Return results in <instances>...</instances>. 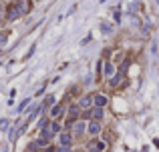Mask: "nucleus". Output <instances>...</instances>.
Returning a JSON list of instances; mask_svg holds the SVG:
<instances>
[{"instance_id":"obj_5","label":"nucleus","mask_w":159,"mask_h":152,"mask_svg":"<svg viewBox=\"0 0 159 152\" xmlns=\"http://www.w3.org/2000/svg\"><path fill=\"white\" fill-rule=\"evenodd\" d=\"M71 142H73L71 134H60V146H71Z\"/></svg>"},{"instance_id":"obj_14","label":"nucleus","mask_w":159,"mask_h":152,"mask_svg":"<svg viewBox=\"0 0 159 152\" xmlns=\"http://www.w3.org/2000/svg\"><path fill=\"white\" fill-rule=\"evenodd\" d=\"M103 148H105V144H103V142H97V144H95V150H93V152H101Z\"/></svg>"},{"instance_id":"obj_9","label":"nucleus","mask_w":159,"mask_h":152,"mask_svg":"<svg viewBox=\"0 0 159 152\" xmlns=\"http://www.w3.org/2000/svg\"><path fill=\"white\" fill-rule=\"evenodd\" d=\"M91 106V96H85L81 100V108H89Z\"/></svg>"},{"instance_id":"obj_6","label":"nucleus","mask_w":159,"mask_h":152,"mask_svg":"<svg viewBox=\"0 0 159 152\" xmlns=\"http://www.w3.org/2000/svg\"><path fill=\"white\" fill-rule=\"evenodd\" d=\"M103 72H105V76H107V78H109V76H113L115 66L111 64V62H105V70H103Z\"/></svg>"},{"instance_id":"obj_11","label":"nucleus","mask_w":159,"mask_h":152,"mask_svg":"<svg viewBox=\"0 0 159 152\" xmlns=\"http://www.w3.org/2000/svg\"><path fill=\"white\" fill-rule=\"evenodd\" d=\"M8 124H10L8 118H2V120H0V130H6V128H8Z\"/></svg>"},{"instance_id":"obj_18","label":"nucleus","mask_w":159,"mask_h":152,"mask_svg":"<svg viewBox=\"0 0 159 152\" xmlns=\"http://www.w3.org/2000/svg\"><path fill=\"white\" fill-rule=\"evenodd\" d=\"M6 44V34H0V46H4Z\"/></svg>"},{"instance_id":"obj_19","label":"nucleus","mask_w":159,"mask_h":152,"mask_svg":"<svg viewBox=\"0 0 159 152\" xmlns=\"http://www.w3.org/2000/svg\"><path fill=\"white\" fill-rule=\"evenodd\" d=\"M101 30H103V32H111V26H107V24H103V26H101Z\"/></svg>"},{"instance_id":"obj_20","label":"nucleus","mask_w":159,"mask_h":152,"mask_svg":"<svg viewBox=\"0 0 159 152\" xmlns=\"http://www.w3.org/2000/svg\"><path fill=\"white\" fill-rule=\"evenodd\" d=\"M58 152H71V150H68V146H63V148H58Z\"/></svg>"},{"instance_id":"obj_16","label":"nucleus","mask_w":159,"mask_h":152,"mask_svg":"<svg viewBox=\"0 0 159 152\" xmlns=\"http://www.w3.org/2000/svg\"><path fill=\"white\" fill-rule=\"evenodd\" d=\"M26 104H30V100H28V98H26V100H22V102H20V106H18V110H24V108H26Z\"/></svg>"},{"instance_id":"obj_12","label":"nucleus","mask_w":159,"mask_h":152,"mask_svg":"<svg viewBox=\"0 0 159 152\" xmlns=\"http://www.w3.org/2000/svg\"><path fill=\"white\" fill-rule=\"evenodd\" d=\"M53 104H55V96H48L45 100V108H48V106H53Z\"/></svg>"},{"instance_id":"obj_7","label":"nucleus","mask_w":159,"mask_h":152,"mask_svg":"<svg viewBox=\"0 0 159 152\" xmlns=\"http://www.w3.org/2000/svg\"><path fill=\"white\" fill-rule=\"evenodd\" d=\"M18 8H20V12H26V10H30V2H28V0H20Z\"/></svg>"},{"instance_id":"obj_15","label":"nucleus","mask_w":159,"mask_h":152,"mask_svg":"<svg viewBox=\"0 0 159 152\" xmlns=\"http://www.w3.org/2000/svg\"><path fill=\"white\" fill-rule=\"evenodd\" d=\"M60 112H63V108H60V106H55V108H53V112H50V114H53V116H58Z\"/></svg>"},{"instance_id":"obj_13","label":"nucleus","mask_w":159,"mask_h":152,"mask_svg":"<svg viewBox=\"0 0 159 152\" xmlns=\"http://www.w3.org/2000/svg\"><path fill=\"white\" fill-rule=\"evenodd\" d=\"M119 80H121V72H119L117 76H113V78H111V84H113V86H117V84H119Z\"/></svg>"},{"instance_id":"obj_17","label":"nucleus","mask_w":159,"mask_h":152,"mask_svg":"<svg viewBox=\"0 0 159 152\" xmlns=\"http://www.w3.org/2000/svg\"><path fill=\"white\" fill-rule=\"evenodd\" d=\"M58 130H60V126H58V124H50V132H53V134H57Z\"/></svg>"},{"instance_id":"obj_2","label":"nucleus","mask_w":159,"mask_h":152,"mask_svg":"<svg viewBox=\"0 0 159 152\" xmlns=\"http://www.w3.org/2000/svg\"><path fill=\"white\" fill-rule=\"evenodd\" d=\"M93 102H95V106H105L109 100H107V96H103V94H95V98H93Z\"/></svg>"},{"instance_id":"obj_8","label":"nucleus","mask_w":159,"mask_h":152,"mask_svg":"<svg viewBox=\"0 0 159 152\" xmlns=\"http://www.w3.org/2000/svg\"><path fill=\"white\" fill-rule=\"evenodd\" d=\"M91 114L95 116V118H101V116H103V110H101V106H95V108L91 110Z\"/></svg>"},{"instance_id":"obj_4","label":"nucleus","mask_w":159,"mask_h":152,"mask_svg":"<svg viewBox=\"0 0 159 152\" xmlns=\"http://www.w3.org/2000/svg\"><path fill=\"white\" fill-rule=\"evenodd\" d=\"M73 130H75V134H83V132L87 130V124H85V122H75Z\"/></svg>"},{"instance_id":"obj_3","label":"nucleus","mask_w":159,"mask_h":152,"mask_svg":"<svg viewBox=\"0 0 159 152\" xmlns=\"http://www.w3.org/2000/svg\"><path fill=\"white\" fill-rule=\"evenodd\" d=\"M87 130L95 136V134H99V132H101V124H99V122H91V124L87 126Z\"/></svg>"},{"instance_id":"obj_10","label":"nucleus","mask_w":159,"mask_h":152,"mask_svg":"<svg viewBox=\"0 0 159 152\" xmlns=\"http://www.w3.org/2000/svg\"><path fill=\"white\" fill-rule=\"evenodd\" d=\"M75 116H79V108H77V106H73V108L68 110V118L75 120Z\"/></svg>"},{"instance_id":"obj_1","label":"nucleus","mask_w":159,"mask_h":152,"mask_svg":"<svg viewBox=\"0 0 159 152\" xmlns=\"http://www.w3.org/2000/svg\"><path fill=\"white\" fill-rule=\"evenodd\" d=\"M20 14H22V12H20L18 6H10V10H8V20H16Z\"/></svg>"}]
</instances>
